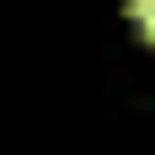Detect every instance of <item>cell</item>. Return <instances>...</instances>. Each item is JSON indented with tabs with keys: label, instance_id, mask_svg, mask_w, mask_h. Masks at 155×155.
Segmentation results:
<instances>
[{
	"label": "cell",
	"instance_id": "cell-1",
	"mask_svg": "<svg viewBox=\"0 0 155 155\" xmlns=\"http://www.w3.org/2000/svg\"><path fill=\"white\" fill-rule=\"evenodd\" d=\"M129 17H138V35H155V0H129Z\"/></svg>",
	"mask_w": 155,
	"mask_h": 155
}]
</instances>
